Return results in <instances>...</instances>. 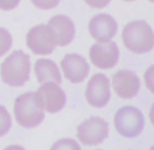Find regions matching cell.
I'll return each instance as SVG.
<instances>
[{
    "mask_svg": "<svg viewBox=\"0 0 154 150\" xmlns=\"http://www.w3.org/2000/svg\"><path fill=\"white\" fill-rule=\"evenodd\" d=\"M112 96L111 84L104 74H95L89 80L85 97L88 104L96 108L104 107L110 101Z\"/></svg>",
    "mask_w": 154,
    "mask_h": 150,
    "instance_id": "8",
    "label": "cell"
},
{
    "mask_svg": "<svg viewBox=\"0 0 154 150\" xmlns=\"http://www.w3.org/2000/svg\"><path fill=\"white\" fill-rule=\"evenodd\" d=\"M76 135L83 145H97L108 137L109 124L100 116H92L78 126Z\"/></svg>",
    "mask_w": 154,
    "mask_h": 150,
    "instance_id": "6",
    "label": "cell"
},
{
    "mask_svg": "<svg viewBox=\"0 0 154 150\" xmlns=\"http://www.w3.org/2000/svg\"><path fill=\"white\" fill-rule=\"evenodd\" d=\"M122 37L125 47L134 54H146L154 47V31L145 20L128 23L122 30Z\"/></svg>",
    "mask_w": 154,
    "mask_h": 150,
    "instance_id": "2",
    "label": "cell"
},
{
    "mask_svg": "<svg viewBox=\"0 0 154 150\" xmlns=\"http://www.w3.org/2000/svg\"><path fill=\"white\" fill-rule=\"evenodd\" d=\"M61 67L64 78L72 84L84 82L90 72L86 59L76 53L65 55L61 61Z\"/></svg>",
    "mask_w": 154,
    "mask_h": 150,
    "instance_id": "10",
    "label": "cell"
},
{
    "mask_svg": "<svg viewBox=\"0 0 154 150\" xmlns=\"http://www.w3.org/2000/svg\"><path fill=\"white\" fill-rule=\"evenodd\" d=\"M99 150H101V149H99Z\"/></svg>",
    "mask_w": 154,
    "mask_h": 150,
    "instance_id": "27",
    "label": "cell"
},
{
    "mask_svg": "<svg viewBox=\"0 0 154 150\" xmlns=\"http://www.w3.org/2000/svg\"><path fill=\"white\" fill-rule=\"evenodd\" d=\"M112 0H85V2L94 8H103L107 7Z\"/></svg>",
    "mask_w": 154,
    "mask_h": 150,
    "instance_id": "21",
    "label": "cell"
},
{
    "mask_svg": "<svg viewBox=\"0 0 154 150\" xmlns=\"http://www.w3.org/2000/svg\"><path fill=\"white\" fill-rule=\"evenodd\" d=\"M50 150H82L79 143L72 138H62L56 141Z\"/></svg>",
    "mask_w": 154,
    "mask_h": 150,
    "instance_id": "17",
    "label": "cell"
},
{
    "mask_svg": "<svg viewBox=\"0 0 154 150\" xmlns=\"http://www.w3.org/2000/svg\"><path fill=\"white\" fill-rule=\"evenodd\" d=\"M54 31L57 46H66L70 45L75 36V26L73 21L65 15H56L50 18L47 24Z\"/></svg>",
    "mask_w": 154,
    "mask_h": 150,
    "instance_id": "13",
    "label": "cell"
},
{
    "mask_svg": "<svg viewBox=\"0 0 154 150\" xmlns=\"http://www.w3.org/2000/svg\"><path fill=\"white\" fill-rule=\"evenodd\" d=\"M145 119L140 109L132 106L121 107L114 116V126L117 132L126 138L138 136L144 128Z\"/></svg>",
    "mask_w": 154,
    "mask_h": 150,
    "instance_id": "4",
    "label": "cell"
},
{
    "mask_svg": "<svg viewBox=\"0 0 154 150\" xmlns=\"http://www.w3.org/2000/svg\"><path fill=\"white\" fill-rule=\"evenodd\" d=\"M144 82L146 88L154 94V65H151L144 74Z\"/></svg>",
    "mask_w": 154,
    "mask_h": 150,
    "instance_id": "19",
    "label": "cell"
},
{
    "mask_svg": "<svg viewBox=\"0 0 154 150\" xmlns=\"http://www.w3.org/2000/svg\"><path fill=\"white\" fill-rule=\"evenodd\" d=\"M91 37L98 43L112 41L118 31V23L115 18L105 13L94 16L88 26Z\"/></svg>",
    "mask_w": 154,
    "mask_h": 150,
    "instance_id": "12",
    "label": "cell"
},
{
    "mask_svg": "<svg viewBox=\"0 0 154 150\" xmlns=\"http://www.w3.org/2000/svg\"><path fill=\"white\" fill-rule=\"evenodd\" d=\"M12 118L8 109L0 105V137L6 136L11 129Z\"/></svg>",
    "mask_w": 154,
    "mask_h": 150,
    "instance_id": "15",
    "label": "cell"
},
{
    "mask_svg": "<svg viewBox=\"0 0 154 150\" xmlns=\"http://www.w3.org/2000/svg\"><path fill=\"white\" fill-rule=\"evenodd\" d=\"M14 113L17 124L24 128L36 127L45 119V111L36 100L35 92L19 96L15 101Z\"/></svg>",
    "mask_w": 154,
    "mask_h": 150,
    "instance_id": "3",
    "label": "cell"
},
{
    "mask_svg": "<svg viewBox=\"0 0 154 150\" xmlns=\"http://www.w3.org/2000/svg\"><path fill=\"white\" fill-rule=\"evenodd\" d=\"M13 38L10 32L4 28L0 27V57L5 56L12 47Z\"/></svg>",
    "mask_w": 154,
    "mask_h": 150,
    "instance_id": "16",
    "label": "cell"
},
{
    "mask_svg": "<svg viewBox=\"0 0 154 150\" xmlns=\"http://www.w3.org/2000/svg\"><path fill=\"white\" fill-rule=\"evenodd\" d=\"M112 88L119 97L131 99L140 91V79L134 71L129 69L119 70L112 77Z\"/></svg>",
    "mask_w": 154,
    "mask_h": 150,
    "instance_id": "11",
    "label": "cell"
},
{
    "mask_svg": "<svg viewBox=\"0 0 154 150\" xmlns=\"http://www.w3.org/2000/svg\"><path fill=\"white\" fill-rule=\"evenodd\" d=\"M61 0H31L33 5L42 10H50L56 8Z\"/></svg>",
    "mask_w": 154,
    "mask_h": 150,
    "instance_id": "18",
    "label": "cell"
},
{
    "mask_svg": "<svg viewBox=\"0 0 154 150\" xmlns=\"http://www.w3.org/2000/svg\"><path fill=\"white\" fill-rule=\"evenodd\" d=\"M4 150H26V149L19 145H11L7 146Z\"/></svg>",
    "mask_w": 154,
    "mask_h": 150,
    "instance_id": "22",
    "label": "cell"
},
{
    "mask_svg": "<svg viewBox=\"0 0 154 150\" xmlns=\"http://www.w3.org/2000/svg\"><path fill=\"white\" fill-rule=\"evenodd\" d=\"M123 1H126V2H133V1H136V0H123Z\"/></svg>",
    "mask_w": 154,
    "mask_h": 150,
    "instance_id": "24",
    "label": "cell"
},
{
    "mask_svg": "<svg viewBox=\"0 0 154 150\" xmlns=\"http://www.w3.org/2000/svg\"><path fill=\"white\" fill-rule=\"evenodd\" d=\"M30 56L22 50L12 52L0 67L2 81L12 88L24 86L30 78Z\"/></svg>",
    "mask_w": 154,
    "mask_h": 150,
    "instance_id": "1",
    "label": "cell"
},
{
    "mask_svg": "<svg viewBox=\"0 0 154 150\" xmlns=\"http://www.w3.org/2000/svg\"><path fill=\"white\" fill-rule=\"evenodd\" d=\"M91 62L100 69H111L114 67L120 58V50L113 41L95 43L90 49Z\"/></svg>",
    "mask_w": 154,
    "mask_h": 150,
    "instance_id": "9",
    "label": "cell"
},
{
    "mask_svg": "<svg viewBox=\"0 0 154 150\" xmlns=\"http://www.w3.org/2000/svg\"><path fill=\"white\" fill-rule=\"evenodd\" d=\"M149 116V120H150L151 124L154 126V103L152 104V106H151V107H150Z\"/></svg>",
    "mask_w": 154,
    "mask_h": 150,
    "instance_id": "23",
    "label": "cell"
},
{
    "mask_svg": "<svg viewBox=\"0 0 154 150\" xmlns=\"http://www.w3.org/2000/svg\"><path fill=\"white\" fill-rule=\"evenodd\" d=\"M28 48L38 56L52 54L57 46L55 35L48 25L33 27L26 35Z\"/></svg>",
    "mask_w": 154,
    "mask_h": 150,
    "instance_id": "5",
    "label": "cell"
},
{
    "mask_svg": "<svg viewBox=\"0 0 154 150\" xmlns=\"http://www.w3.org/2000/svg\"><path fill=\"white\" fill-rule=\"evenodd\" d=\"M35 74L40 84L48 82L60 85L62 83V75L58 65L48 58H40L35 64Z\"/></svg>",
    "mask_w": 154,
    "mask_h": 150,
    "instance_id": "14",
    "label": "cell"
},
{
    "mask_svg": "<svg viewBox=\"0 0 154 150\" xmlns=\"http://www.w3.org/2000/svg\"><path fill=\"white\" fill-rule=\"evenodd\" d=\"M35 97L44 111L55 114L66 104V95L59 85L52 82L42 84L35 92Z\"/></svg>",
    "mask_w": 154,
    "mask_h": 150,
    "instance_id": "7",
    "label": "cell"
},
{
    "mask_svg": "<svg viewBox=\"0 0 154 150\" xmlns=\"http://www.w3.org/2000/svg\"><path fill=\"white\" fill-rule=\"evenodd\" d=\"M148 1H149L150 3H152V4H154V0H148Z\"/></svg>",
    "mask_w": 154,
    "mask_h": 150,
    "instance_id": "25",
    "label": "cell"
},
{
    "mask_svg": "<svg viewBox=\"0 0 154 150\" xmlns=\"http://www.w3.org/2000/svg\"><path fill=\"white\" fill-rule=\"evenodd\" d=\"M20 0H0V9L3 11H10L18 7Z\"/></svg>",
    "mask_w": 154,
    "mask_h": 150,
    "instance_id": "20",
    "label": "cell"
},
{
    "mask_svg": "<svg viewBox=\"0 0 154 150\" xmlns=\"http://www.w3.org/2000/svg\"><path fill=\"white\" fill-rule=\"evenodd\" d=\"M149 150H154V145H152V146L149 148Z\"/></svg>",
    "mask_w": 154,
    "mask_h": 150,
    "instance_id": "26",
    "label": "cell"
}]
</instances>
